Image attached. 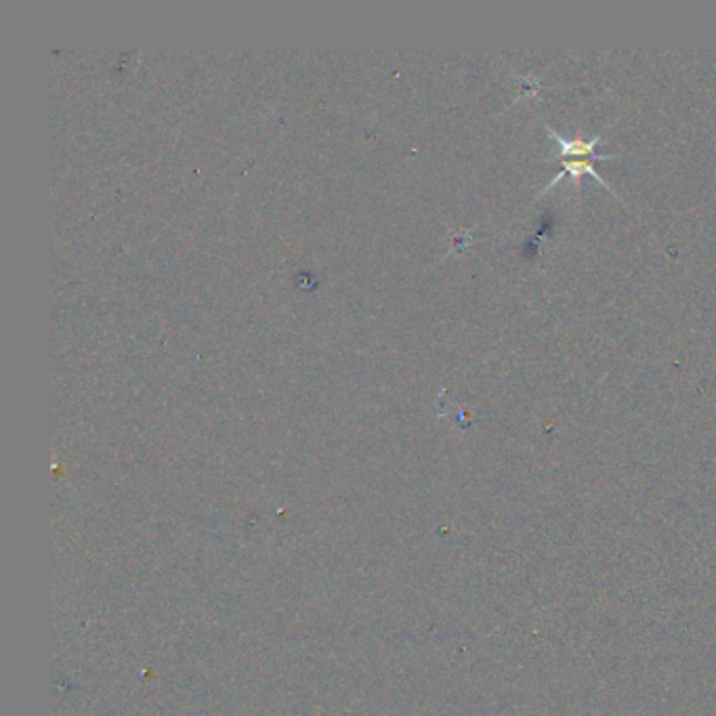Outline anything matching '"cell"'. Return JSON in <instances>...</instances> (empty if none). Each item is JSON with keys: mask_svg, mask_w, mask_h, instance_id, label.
<instances>
[{"mask_svg": "<svg viewBox=\"0 0 716 716\" xmlns=\"http://www.w3.org/2000/svg\"><path fill=\"white\" fill-rule=\"evenodd\" d=\"M546 132L559 146L557 160L562 162V171L551 181L548 188H544L543 194L541 195L546 194L548 190H553L564 179V174H571L574 179H578L583 174H590V177H595L599 181V185H603L606 190L613 192L609 188L608 181L601 174L597 173V169H595V162L597 160H611V158H616L613 153H597V146H599V141L603 137H592V139H583V137H578V139H565L564 135H559L557 130L551 129V127H546Z\"/></svg>", "mask_w": 716, "mask_h": 716, "instance_id": "1", "label": "cell"}]
</instances>
